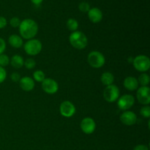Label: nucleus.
I'll return each mask as SVG.
<instances>
[{
  "label": "nucleus",
  "mask_w": 150,
  "mask_h": 150,
  "mask_svg": "<svg viewBox=\"0 0 150 150\" xmlns=\"http://www.w3.org/2000/svg\"><path fill=\"white\" fill-rule=\"evenodd\" d=\"M101 82L105 86H109V85L113 84L114 81V76L110 72H105L102 74L100 78Z\"/></svg>",
  "instance_id": "obj_17"
},
{
  "label": "nucleus",
  "mask_w": 150,
  "mask_h": 150,
  "mask_svg": "<svg viewBox=\"0 0 150 150\" xmlns=\"http://www.w3.org/2000/svg\"><path fill=\"white\" fill-rule=\"evenodd\" d=\"M67 26L69 30L75 32V31H77L78 28H79V23L76 19L70 18L67 21Z\"/></svg>",
  "instance_id": "obj_20"
},
{
  "label": "nucleus",
  "mask_w": 150,
  "mask_h": 150,
  "mask_svg": "<svg viewBox=\"0 0 150 150\" xmlns=\"http://www.w3.org/2000/svg\"><path fill=\"white\" fill-rule=\"evenodd\" d=\"M21 79L20 74L18 73H12L11 75V80L13 81V82H19Z\"/></svg>",
  "instance_id": "obj_29"
},
{
  "label": "nucleus",
  "mask_w": 150,
  "mask_h": 150,
  "mask_svg": "<svg viewBox=\"0 0 150 150\" xmlns=\"http://www.w3.org/2000/svg\"><path fill=\"white\" fill-rule=\"evenodd\" d=\"M133 150H149V148H148V146H146V145L139 144L135 146Z\"/></svg>",
  "instance_id": "obj_31"
},
{
  "label": "nucleus",
  "mask_w": 150,
  "mask_h": 150,
  "mask_svg": "<svg viewBox=\"0 0 150 150\" xmlns=\"http://www.w3.org/2000/svg\"><path fill=\"white\" fill-rule=\"evenodd\" d=\"M7 77V72L4 70V67L0 66V83H3Z\"/></svg>",
  "instance_id": "obj_27"
},
{
  "label": "nucleus",
  "mask_w": 150,
  "mask_h": 150,
  "mask_svg": "<svg viewBox=\"0 0 150 150\" xmlns=\"http://www.w3.org/2000/svg\"><path fill=\"white\" fill-rule=\"evenodd\" d=\"M21 20L17 17H13L10 19V23L12 27L13 28H16V27H19L21 24Z\"/></svg>",
  "instance_id": "obj_26"
},
{
  "label": "nucleus",
  "mask_w": 150,
  "mask_h": 150,
  "mask_svg": "<svg viewBox=\"0 0 150 150\" xmlns=\"http://www.w3.org/2000/svg\"><path fill=\"white\" fill-rule=\"evenodd\" d=\"M120 98V89L116 85L107 86L103 90V98L108 103H114Z\"/></svg>",
  "instance_id": "obj_6"
},
{
  "label": "nucleus",
  "mask_w": 150,
  "mask_h": 150,
  "mask_svg": "<svg viewBox=\"0 0 150 150\" xmlns=\"http://www.w3.org/2000/svg\"><path fill=\"white\" fill-rule=\"evenodd\" d=\"M33 78L35 81L38 82H42L45 79V75L43 71L42 70H36L33 73Z\"/></svg>",
  "instance_id": "obj_21"
},
{
  "label": "nucleus",
  "mask_w": 150,
  "mask_h": 150,
  "mask_svg": "<svg viewBox=\"0 0 150 150\" xmlns=\"http://www.w3.org/2000/svg\"><path fill=\"white\" fill-rule=\"evenodd\" d=\"M42 1H43V0H31V1H32L34 4H36V5L40 4L42 2Z\"/></svg>",
  "instance_id": "obj_32"
},
{
  "label": "nucleus",
  "mask_w": 150,
  "mask_h": 150,
  "mask_svg": "<svg viewBox=\"0 0 150 150\" xmlns=\"http://www.w3.org/2000/svg\"><path fill=\"white\" fill-rule=\"evenodd\" d=\"M139 83H140L142 85V86H148V84L149 83L150 79L149 75L146 74V73H143L139 76V79H137Z\"/></svg>",
  "instance_id": "obj_19"
},
{
  "label": "nucleus",
  "mask_w": 150,
  "mask_h": 150,
  "mask_svg": "<svg viewBox=\"0 0 150 150\" xmlns=\"http://www.w3.org/2000/svg\"><path fill=\"white\" fill-rule=\"evenodd\" d=\"M79 8L83 13H88V11L90 10V5H89V4L88 2L83 1V2L79 4Z\"/></svg>",
  "instance_id": "obj_25"
},
{
  "label": "nucleus",
  "mask_w": 150,
  "mask_h": 150,
  "mask_svg": "<svg viewBox=\"0 0 150 150\" xmlns=\"http://www.w3.org/2000/svg\"><path fill=\"white\" fill-rule=\"evenodd\" d=\"M135 103V98L131 95H124L118 98L117 105L119 108L122 111H127Z\"/></svg>",
  "instance_id": "obj_7"
},
{
  "label": "nucleus",
  "mask_w": 150,
  "mask_h": 150,
  "mask_svg": "<svg viewBox=\"0 0 150 150\" xmlns=\"http://www.w3.org/2000/svg\"><path fill=\"white\" fill-rule=\"evenodd\" d=\"M19 33L26 40L33 39L38 32V25L32 19H24L19 26Z\"/></svg>",
  "instance_id": "obj_1"
},
{
  "label": "nucleus",
  "mask_w": 150,
  "mask_h": 150,
  "mask_svg": "<svg viewBox=\"0 0 150 150\" xmlns=\"http://www.w3.org/2000/svg\"><path fill=\"white\" fill-rule=\"evenodd\" d=\"M42 89L45 92L49 95L57 93L59 89L58 83L52 79H45L42 82Z\"/></svg>",
  "instance_id": "obj_9"
},
{
  "label": "nucleus",
  "mask_w": 150,
  "mask_h": 150,
  "mask_svg": "<svg viewBox=\"0 0 150 150\" xmlns=\"http://www.w3.org/2000/svg\"><path fill=\"white\" fill-rule=\"evenodd\" d=\"M125 88L129 91H134L138 89L139 87V82H138L137 79L133 76H128L125 78L123 82Z\"/></svg>",
  "instance_id": "obj_15"
},
{
  "label": "nucleus",
  "mask_w": 150,
  "mask_h": 150,
  "mask_svg": "<svg viewBox=\"0 0 150 150\" xmlns=\"http://www.w3.org/2000/svg\"><path fill=\"white\" fill-rule=\"evenodd\" d=\"M60 114L64 117H71L76 113V107L70 101H64L61 103L59 107Z\"/></svg>",
  "instance_id": "obj_10"
},
{
  "label": "nucleus",
  "mask_w": 150,
  "mask_h": 150,
  "mask_svg": "<svg viewBox=\"0 0 150 150\" xmlns=\"http://www.w3.org/2000/svg\"><path fill=\"white\" fill-rule=\"evenodd\" d=\"M81 129L86 134H92L96 128V124L93 119L90 117H86L83 119L81 122Z\"/></svg>",
  "instance_id": "obj_11"
},
{
  "label": "nucleus",
  "mask_w": 150,
  "mask_h": 150,
  "mask_svg": "<svg viewBox=\"0 0 150 150\" xmlns=\"http://www.w3.org/2000/svg\"><path fill=\"white\" fill-rule=\"evenodd\" d=\"M8 42L12 47L19 48L23 45V40L21 37L17 35H12L9 37Z\"/></svg>",
  "instance_id": "obj_16"
},
{
  "label": "nucleus",
  "mask_w": 150,
  "mask_h": 150,
  "mask_svg": "<svg viewBox=\"0 0 150 150\" xmlns=\"http://www.w3.org/2000/svg\"><path fill=\"white\" fill-rule=\"evenodd\" d=\"M23 65L25 66V67L29 70H31V69H33L34 67L36 66V62L35 61V59L32 58H29L24 61V63H23Z\"/></svg>",
  "instance_id": "obj_23"
},
{
  "label": "nucleus",
  "mask_w": 150,
  "mask_h": 150,
  "mask_svg": "<svg viewBox=\"0 0 150 150\" xmlns=\"http://www.w3.org/2000/svg\"><path fill=\"white\" fill-rule=\"evenodd\" d=\"M140 114L144 118L149 119L150 117V107L149 105H145V106L142 107L141 108Z\"/></svg>",
  "instance_id": "obj_24"
},
{
  "label": "nucleus",
  "mask_w": 150,
  "mask_h": 150,
  "mask_svg": "<svg viewBox=\"0 0 150 150\" xmlns=\"http://www.w3.org/2000/svg\"><path fill=\"white\" fill-rule=\"evenodd\" d=\"M135 69L139 72L147 71L150 67V60L148 57L145 55H139L134 58L133 62Z\"/></svg>",
  "instance_id": "obj_5"
},
{
  "label": "nucleus",
  "mask_w": 150,
  "mask_h": 150,
  "mask_svg": "<svg viewBox=\"0 0 150 150\" xmlns=\"http://www.w3.org/2000/svg\"><path fill=\"white\" fill-rule=\"evenodd\" d=\"M19 85L23 91L29 92V91H32L35 87V81L32 78L29 76H24V77L21 78L19 81Z\"/></svg>",
  "instance_id": "obj_13"
},
{
  "label": "nucleus",
  "mask_w": 150,
  "mask_h": 150,
  "mask_svg": "<svg viewBox=\"0 0 150 150\" xmlns=\"http://www.w3.org/2000/svg\"><path fill=\"white\" fill-rule=\"evenodd\" d=\"M7 19L3 16H0V29H4L7 26Z\"/></svg>",
  "instance_id": "obj_30"
},
{
  "label": "nucleus",
  "mask_w": 150,
  "mask_h": 150,
  "mask_svg": "<svg viewBox=\"0 0 150 150\" xmlns=\"http://www.w3.org/2000/svg\"><path fill=\"white\" fill-rule=\"evenodd\" d=\"M24 51L28 55L36 56L40 53L42 50V43L39 40L31 39L26 41L24 44Z\"/></svg>",
  "instance_id": "obj_4"
},
{
  "label": "nucleus",
  "mask_w": 150,
  "mask_h": 150,
  "mask_svg": "<svg viewBox=\"0 0 150 150\" xmlns=\"http://www.w3.org/2000/svg\"><path fill=\"white\" fill-rule=\"evenodd\" d=\"M6 49V42L4 40V39L0 38V54H3Z\"/></svg>",
  "instance_id": "obj_28"
},
{
  "label": "nucleus",
  "mask_w": 150,
  "mask_h": 150,
  "mask_svg": "<svg viewBox=\"0 0 150 150\" xmlns=\"http://www.w3.org/2000/svg\"><path fill=\"white\" fill-rule=\"evenodd\" d=\"M69 40L73 48L76 49H83L88 44V39L86 35L80 31H75L70 34Z\"/></svg>",
  "instance_id": "obj_2"
},
{
  "label": "nucleus",
  "mask_w": 150,
  "mask_h": 150,
  "mask_svg": "<svg viewBox=\"0 0 150 150\" xmlns=\"http://www.w3.org/2000/svg\"><path fill=\"white\" fill-rule=\"evenodd\" d=\"M10 64V58L7 55L4 54H0V66L2 67H6Z\"/></svg>",
  "instance_id": "obj_22"
},
{
  "label": "nucleus",
  "mask_w": 150,
  "mask_h": 150,
  "mask_svg": "<svg viewBox=\"0 0 150 150\" xmlns=\"http://www.w3.org/2000/svg\"><path fill=\"white\" fill-rule=\"evenodd\" d=\"M87 60L89 65L94 68H100L105 62V59L103 54L97 51H93L89 53Z\"/></svg>",
  "instance_id": "obj_3"
},
{
  "label": "nucleus",
  "mask_w": 150,
  "mask_h": 150,
  "mask_svg": "<svg viewBox=\"0 0 150 150\" xmlns=\"http://www.w3.org/2000/svg\"><path fill=\"white\" fill-rule=\"evenodd\" d=\"M10 62L14 68L19 69L23 67L24 61H23V59L21 56L16 54V55L12 57V58L10 60Z\"/></svg>",
  "instance_id": "obj_18"
},
{
  "label": "nucleus",
  "mask_w": 150,
  "mask_h": 150,
  "mask_svg": "<svg viewBox=\"0 0 150 150\" xmlns=\"http://www.w3.org/2000/svg\"><path fill=\"white\" fill-rule=\"evenodd\" d=\"M120 121L125 125H133L137 122V116L133 111H125L120 116Z\"/></svg>",
  "instance_id": "obj_12"
},
{
  "label": "nucleus",
  "mask_w": 150,
  "mask_h": 150,
  "mask_svg": "<svg viewBox=\"0 0 150 150\" xmlns=\"http://www.w3.org/2000/svg\"><path fill=\"white\" fill-rule=\"evenodd\" d=\"M138 101L142 105H149L150 103V89L148 86H141L136 92Z\"/></svg>",
  "instance_id": "obj_8"
},
{
  "label": "nucleus",
  "mask_w": 150,
  "mask_h": 150,
  "mask_svg": "<svg viewBox=\"0 0 150 150\" xmlns=\"http://www.w3.org/2000/svg\"><path fill=\"white\" fill-rule=\"evenodd\" d=\"M88 17L92 23H99L103 19V13L98 7H93L88 11Z\"/></svg>",
  "instance_id": "obj_14"
}]
</instances>
